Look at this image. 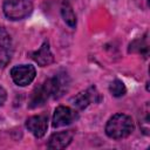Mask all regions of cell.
I'll list each match as a JSON object with an SVG mask.
<instances>
[{
	"label": "cell",
	"mask_w": 150,
	"mask_h": 150,
	"mask_svg": "<svg viewBox=\"0 0 150 150\" xmlns=\"http://www.w3.org/2000/svg\"><path fill=\"white\" fill-rule=\"evenodd\" d=\"M134 122L130 116L125 114H116L107 122L105 134L114 139H121L128 137L134 131Z\"/></svg>",
	"instance_id": "1"
},
{
	"label": "cell",
	"mask_w": 150,
	"mask_h": 150,
	"mask_svg": "<svg viewBox=\"0 0 150 150\" xmlns=\"http://www.w3.org/2000/svg\"><path fill=\"white\" fill-rule=\"evenodd\" d=\"M13 54V46H12V39L11 35L7 33V30L2 27H0V67H5Z\"/></svg>",
	"instance_id": "7"
},
{
	"label": "cell",
	"mask_w": 150,
	"mask_h": 150,
	"mask_svg": "<svg viewBox=\"0 0 150 150\" xmlns=\"http://www.w3.org/2000/svg\"><path fill=\"white\" fill-rule=\"evenodd\" d=\"M129 52H132V53H146L148 52V45H146V41L145 39H138V40H135L132 41L130 45H129Z\"/></svg>",
	"instance_id": "14"
},
{
	"label": "cell",
	"mask_w": 150,
	"mask_h": 150,
	"mask_svg": "<svg viewBox=\"0 0 150 150\" xmlns=\"http://www.w3.org/2000/svg\"><path fill=\"white\" fill-rule=\"evenodd\" d=\"M6 98H7V93H6V90L0 86V105H2V104L5 103Z\"/></svg>",
	"instance_id": "15"
},
{
	"label": "cell",
	"mask_w": 150,
	"mask_h": 150,
	"mask_svg": "<svg viewBox=\"0 0 150 150\" xmlns=\"http://www.w3.org/2000/svg\"><path fill=\"white\" fill-rule=\"evenodd\" d=\"M50 97V94L46 87V84H41L39 86L38 88L34 89V91L30 95V98H29V103H28V107L30 109L33 108H38V107H41L46 103V101Z\"/></svg>",
	"instance_id": "11"
},
{
	"label": "cell",
	"mask_w": 150,
	"mask_h": 150,
	"mask_svg": "<svg viewBox=\"0 0 150 150\" xmlns=\"http://www.w3.org/2000/svg\"><path fill=\"white\" fill-rule=\"evenodd\" d=\"M35 75H36L35 68L30 64L15 66L11 69V76L14 83L20 87H25L32 83L33 80L35 79Z\"/></svg>",
	"instance_id": "4"
},
{
	"label": "cell",
	"mask_w": 150,
	"mask_h": 150,
	"mask_svg": "<svg viewBox=\"0 0 150 150\" xmlns=\"http://www.w3.org/2000/svg\"><path fill=\"white\" fill-rule=\"evenodd\" d=\"M76 118V112L70 109L69 107H63L60 105L55 109L54 116H53V127L54 128H60L70 124Z\"/></svg>",
	"instance_id": "8"
},
{
	"label": "cell",
	"mask_w": 150,
	"mask_h": 150,
	"mask_svg": "<svg viewBox=\"0 0 150 150\" xmlns=\"http://www.w3.org/2000/svg\"><path fill=\"white\" fill-rule=\"evenodd\" d=\"M71 141H73V134L70 131L55 132L49 137L48 148L49 149H54V150L64 149L70 144Z\"/></svg>",
	"instance_id": "10"
},
{
	"label": "cell",
	"mask_w": 150,
	"mask_h": 150,
	"mask_svg": "<svg viewBox=\"0 0 150 150\" xmlns=\"http://www.w3.org/2000/svg\"><path fill=\"white\" fill-rule=\"evenodd\" d=\"M102 100L100 93L97 91V89L95 87H90L84 91L79 93L76 96H74L71 98V103L75 108L77 109H84L87 108L91 102L94 103H98Z\"/></svg>",
	"instance_id": "5"
},
{
	"label": "cell",
	"mask_w": 150,
	"mask_h": 150,
	"mask_svg": "<svg viewBox=\"0 0 150 150\" xmlns=\"http://www.w3.org/2000/svg\"><path fill=\"white\" fill-rule=\"evenodd\" d=\"M4 13L11 20H21L33 11L32 0H4Z\"/></svg>",
	"instance_id": "2"
},
{
	"label": "cell",
	"mask_w": 150,
	"mask_h": 150,
	"mask_svg": "<svg viewBox=\"0 0 150 150\" xmlns=\"http://www.w3.org/2000/svg\"><path fill=\"white\" fill-rule=\"evenodd\" d=\"M49 94L54 98L61 97L69 88V77L66 73H57L45 82Z\"/></svg>",
	"instance_id": "3"
},
{
	"label": "cell",
	"mask_w": 150,
	"mask_h": 150,
	"mask_svg": "<svg viewBox=\"0 0 150 150\" xmlns=\"http://www.w3.org/2000/svg\"><path fill=\"white\" fill-rule=\"evenodd\" d=\"M61 15H62L64 22L69 27L74 28L76 26V15H75V13H74V11H73V8H71V6H70V4L68 1H63L62 2Z\"/></svg>",
	"instance_id": "12"
},
{
	"label": "cell",
	"mask_w": 150,
	"mask_h": 150,
	"mask_svg": "<svg viewBox=\"0 0 150 150\" xmlns=\"http://www.w3.org/2000/svg\"><path fill=\"white\" fill-rule=\"evenodd\" d=\"M26 128L36 138H41L46 134L48 128V116L46 114H41L29 117L26 121Z\"/></svg>",
	"instance_id": "6"
},
{
	"label": "cell",
	"mask_w": 150,
	"mask_h": 150,
	"mask_svg": "<svg viewBox=\"0 0 150 150\" xmlns=\"http://www.w3.org/2000/svg\"><path fill=\"white\" fill-rule=\"evenodd\" d=\"M109 90L115 97H121L127 93V88L121 80H114L109 86Z\"/></svg>",
	"instance_id": "13"
},
{
	"label": "cell",
	"mask_w": 150,
	"mask_h": 150,
	"mask_svg": "<svg viewBox=\"0 0 150 150\" xmlns=\"http://www.w3.org/2000/svg\"><path fill=\"white\" fill-rule=\"evenodd\" d=\"M32 59L40 66V67H46L53 63L54 61V56L50 52L49 48V43L48 41H45L42 43V46L34 53H32Z\"/></svg>",
	"instance_id": "9"
}]
</instances>
